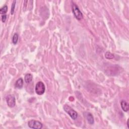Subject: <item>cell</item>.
Returning a JSON list of instances; mask_svg holds the SVG:
<instances>
[{
    "label": "cell",
    "mask_w": 129,
    "mask_h": 129,
    "mask_svg": "<svg viewBox=\"0 0 129 129\" xmlns=\"http://www.w3.org/2000/svg\"><path fill=\"white\" fill-rule=\"evenodd\" d=\"M16 4V1H13V2L12 3V7H11V13L12 15H13V14H14Z\"/></svg>",
    "instance_id": "13"
},
{
    "label": "cell",
    "mask_w": 129,
    "mask_h": 129,
    "mask_svg": "<svg viewBox=\"0 0 129 129\" xmlns=\"http://www.w3.org/2000/svg\"><path fill=\"white\" fill-rule=\"evenodd\" d=\"M18 40V35L17 33H15L13 36L12 38V42L14 45H16L17 43Z\"/></svg>",
    "instance_id": "11"
},
{
    "label": "cell",
    "mask_w": 129,
    "mask_h": 129,
    "mask_svg": "<svg viewBox=\"0 0 129 129\" xmlns=\"http://www.w3.org/2000/svg\"><path fill=\"white\" fill-rule=\"evenodd\" d=\"M7 11H8V7L7 6L5 5L4 7H3L0 9V13H1V14H4L7 13Z\"/></svg>",
    "instance_id": "12"
},
{
    "label": "cell",
    "mask_w": 129,
    "mask_h": 129,
    "mask_svg": "<svg viewBox=\"0 0 129 129\" xmlns=\"http://www.w3.org/2000/svg\"><path fill=\"white\" fill-rule=\"evenodd\" d=\"M121 106L122 110H123L124 111L127 112L129 111V103L125 100H121Z\"/></svg>",
    "instance_id": "6"
},
{
    "label": "cell",
    "mask_w": 129,
    "mask_h": 129,
    "mask_svg": "<svg viewBox=\"0 0 129 129\" xmlns=\"http://www.w3.org/2000/svg\"><path fill=\"white\" fill-rule=\"evenodd\" d=\"M7 19V16L6 15H4L2 16V20L3 22H5Z\"/></svg>",
    "instance_id": "14"
},
{
    "label": "cell",
    "mask_w": 129,
    "mask_h": 129,
    "mask_svg": "<svg viewBox=\"0 0 129 129\" xmlns=\"http://www.w3.org/2000/svg\"><path fill=\"white\" fill-rule=\"evenodd\" d=\"M105 57L108 60H111L114 58V55L113 53H112L109 52H107L105 53Z\"/></svg>",
    "instance_id": "10"
},
{
    "label": "cell",
    "mask_w": 129,
    "mask_h": 129,
    "mask_svg": "<svg viewBox=\"0 0 129 129\" xmlns=\"http://www.w3.org/2000/svg\"><path fill=\"white\" fill-rule=\"evenodd\" d=\"M33 76L31 74H27L25 76V82L26 83H29L32 81Z\"/></svg>",
    "instance_id": "9"
},
{
    "label": "cell",
    "mask_w": 129,
    "mask_h": 129,
    "mask_svg": "<svg viewBox=\"0 0 129 129\" xmlns=\"http://www.w3.org/2000/svg\"><path fill=\"white\" fill-rule=\"evenodd\" d=\"M35 92L39 95H41L44 94L46 90V87L44 83L41 81L38 82L35 85Z\"/></svg>",
    "instance_id": "3"
},
{
    "label": "cell",
    "mask_w": 129,
    "mask_h": 129,
    "mask_svg": "<svg viewBox=\"0 0 129 129\" xmlns=\"http://www.w3.org/2000/svg\"><path fill=\"white\" fill-rule=\"evenodd\" d=\"M7 103L10 107H14L16 105V99L14 95L9 94L6 98Z\"/></svg>",
    "instance_id": "5"
},
{
    "label": "cell",
    "mask_w": 129,
    "mask_h": 129,
    "mask_svg": "<svg viewBox=\"0 0 129 129\" xmlns=\"http://www.w3.org/2000/svg\"><path fill=\"white\" fill-rule=\"evenodd\" d=\"M127 126H128V128H129V120H128V121H127Z\"/></svg>",
    "instance_id": "15"
},
{
    "label": "cell",
    "mask_w": 129,
    "mask_h": 129,
    "mask_svg": "<svg viewBox=\"0 0 129 129\" xmlns=\"http://www.w3.org/2000/svg\"><path fill=\"white\" fill-rule=\"evenodd\" d=\"M86 119L88 122V123L90 125H92L94 123V120L92 114L91 113H87L86 115Z\"/></svg>",
    "instance_id": "7"
},
{
    "label": "cell",
    "mask_w": 129,
    "mask_h": 129,
    "mask_svg": "<svg viewBox=\"0 0 129 129\" xmlns=\"http://www.w3.org/2000/svg\"><path fill=\"white\" fill-rule=\"evenodd\" d=\"M64 110L68 114L73 120H76L78 117V114L73 108L68 105H64L63 107Z\"/></svg>",
    "instance_id": "2"
},
{
    "label": "cell",
    "mask_w": 129,
    "mask_h": 129,
    "mask_svg": "<svg viewBox=\"0 0 129 129\" xmlns=\"http://www.w3.org/2000/svg\"><path fill=\"white\" fill-rule=\"evenodd\" d=\"M23 86V80L22 78L18 79L15 83V87L18 89H21Z\"/></svg>",
    "instance_id": "8"
},
{
    "label": "cell",
    "mask_w": 129,
    "mask_h": 129,
    "mask_svg": "<svg viewBox=\"0 0 129 129\" xmlns=\"http://www.w3.org/2000/svg\"><path fill=\"white\" fill-rule=\"evenodd\" d=\"M72 12L75 18L78 20H81L83 18V15L82 12H81L78 6L74 3H73L72 5Z\"/></svg>",
    "instance_id": "1"
},
{
    "label": "cell",
    "mask_w": 129,
    "mask_h": 129,
    "mask_svg": "<svg viewBox=\"0 0 129 129\" xmlns=\"http://www.w3.org/2000/svg\"><path fill=\"white\" fill-rule=\"evenodd\" d=\"M28 127L33 129H41L43 127V125L40 121L36 120H30L28 122Z\"/></svg>",
    "instance_id": "4"
}]
</instances>
